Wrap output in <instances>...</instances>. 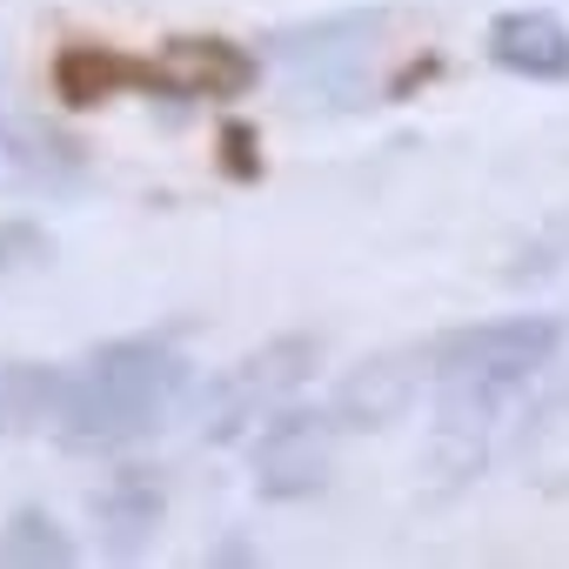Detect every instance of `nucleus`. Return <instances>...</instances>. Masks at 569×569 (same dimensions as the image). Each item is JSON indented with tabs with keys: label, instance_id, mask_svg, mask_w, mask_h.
Here are the masks:
<instances>
[{
	"label": "nucleus",
	"instance_id": "39448f33",
	"mask_svg": "<svg viewBox=\"0 0 569 569\" xmlns=\"http://www.w3.org/2000/svg\"><path fill=\"white\" fill-rule=\"evenodd\" d=\"M336 442H342V422L329 402H302L289 396L281 409H268L254 429H248V482L261 502H309L329 489L336 476Z\"/></svg>",
	"mask_w": 569,
	"mask_h": 569
},
{
	"label": "nucleus",
	"instance_id": "f03ea898",
	"mask_svg": "<svg viewBox=\"0 0 569 569\" xmlns=\"http://www.w3.org/2000/svg\"><path fill=\"white\" fill-rule=\"evenodd\" d=\"M322 369V336L309 329H289V336H268L261 349L234 356L228 369H214L201 389H194V422H201V442L228 449L241 442L268 409H281L289 396H302V382Z\"/></svg>",
	"mask_w": 569,
	"mask_h": 569
},
{
	"label": "nucleus",
	"instance_id": "f8f14e48",
	"mask_svg": "<svg viewBox=\"0 0 569 569\" xmlns=\"http://www.w3.org/2000/svg\"><path fill=\"white\" fill-rule=\"evenodd\" d=\"M516 462H522V482L536 496H569V376L529 409Z\"/></svg>",
	"mask_w": 569,
	"mask_h": 569
},
{
	"label": "nucleus",
	"instance_id": "9b49d317",
	"mask_svg": "<svg viewBox=\"0 0 569 569\" xmlns=\"http://www.w3.org/2000/svg\"><path fill=\"white\" fill-rule=\"evenodd\" d=\"M482 54L536 88H569V21L549 8H502L482 28Z\"/></svg>",
	"mask_w": 569,
	"mask_h": 569
},
{
	"label": "nucleus",
	"instance_id": "2eb2a0df",
	"mask_svg": "<svg viewBox=\"0 0 569 569\" xmlns=\"http://www.w3.org/2000/svg\"><path fill=\"white\" fill-rule=\"evenodd\" d=\"M61 396V362H14L0 356V429H48Z\"/></svg>",
	"mask_w": 569,
	"mask_h": 569
},
{
	"label": "nucleus",
	"instance_id": "f3484780",
	"mask_svg": "<svg viewBox=\"0 0 569 569\" xmlns=\"http://www.w3.org/2000/svg\"><path fill=\"white\" fill-rule=\"evenodd\" d=\"M54 261V234L34 214H0V274H34Z\"/></svg>",
	"mask_w": 569,
	"mask_h": 569
},
{
	"label": "nucleus",
	"instance_id": "9d476101",
	"mask_svg": "<svg viewBox=\"0 0 569 569\" xmlns=\"http://www.w3.org/2000/svg\"><path fill=\"white\" fill-rule=\"evenodd\" d=\"M88 516H94V536L114 562H134L154 549L161 536V516H168V476L154 462H114L94 489H88Z\"/></svg>",
	"mask_w": 569,
	"mask_h": 569
},
{
	"label": "nucleus",
	"instance_id": "6e6552de",
	"mask_svg": "<svg viewBox=\"0 0 569 569\" xmlns=\"http://www.w3.org/2000/svg\"><path fill=\"white\" fill-rule=\"evenodd\" d=\"M422 389H429V342H402V349H376L356 369H342L329 389V409L342 436H376V429H396L422 402Z\"/></svg>",
	"mask_w": 569,
	"mask_h": 569
},
{
	"label": "nucleus",
	"instance_id": "a211bd4d",
	"mask_svg": "<svg viewBox=\"0 0 569 569\" xmlns=\"http://www.w3.org/2000/svg\"><path fill=\"white\" fill-rule=\"evenodd\" d=\"M208 562H261L248 542H221V549H208Z\"/></svg>",
	"mask_w": 569,
	"mask_h": 569
},
{
	"label": "nucleus",
	"instance_id": "0eeeda50",
	"mask_svg": "<svg viewBox=\"0 0 569 569\" xmlns=\"http://www.w3.org/2000/svg\"><path fill=\"white\" fill-rule=\"evenodd\" d=\"M429 396H436V422H429V449H422V462L436 476L429 489L436 496H456V489H469L489 469L496 429L509 416V396L462 389V382H429Z\"/></svg>",
	"mask_w": 569,
	"mask_h": 569
},
{
	"label": "nucleus",
	"instance_id": "7ed1b4c3",
	"mask_svg": "<svg viewBox=\"0 0 569 569\" xmlns=\"http://www.w3.org/2000/svg\"><path fill=\"white\" fill-rule=\"evenodd\" d=\"M569 342L562 316H496V322H469L429 342V382H462V389H489V396H522Z\"/></svg>",
	"mask_w": 569,
	"mask_h": 569
},
{
	"label": "nucleus",
	"instance_id": "f257e3e1",
	"mask_svg": "<svg viewBox=\"0 0 569 569\" xmlns=\"http://www.w3.org/2000/svg\"><path fill=\"white\" fill-rule=\"evenodd\" d=\"M188 396L194 369L168 336H114L81 362H61V396L48 429L74 456H121L154 429H168Z\"/></svg>",
	"mask_w": 569,
	"mask_h": 569
},
{
	"label": "nucleus",
	"instance_id": "1a4fd4ad",
	"mask_svg": "<svg viewBox=\"0 0 569 569\" xmlns=\"http://www.w3.org/2000/svg\"><path fill=\"white\" fill-rule=\"evenodd\" d=\"M88 188V148L48 114H0V194L68 201Z\"/></svg>",
	"mask_w": 569,
	"mask_h": 569
},
{
	"label": "nucleus",
	"instance_id": "20e7f679",
	"mask_svg": "<svg viewBox=\"0 0 569 569\" xmlns=\"http://www.w3.org/2000/svg\"><path fill=\"white\" fill-rule=\"evenodd\" d=\"M389 28V8H349V14H322V21H296L274 28L261 61H274L296 81V94H316L322 108H362L369 101V54Z\"/></svg>",
	"mask_w": 569,
	"mask_h": 569
},
{
	"label": "nucleus",
	"instance_id": "ddd939ff",
	"mask_svg": "<svg viewBox=\"0 0 569 569\" xmlns=\"http://www.w3.org/2000/svg\"><path fill=\"white\" fill-rule=\"evenodd\" d=\"M128 88H141V61L121 54V48H108V41H74L54 61V94L68 108H101V101H114Z\"/></svg>",
	"mask_w": 569,
	"mask_h": 569
},
{
	"label": "nucleus",
	"instance_id": "4468645a",
	"mask_svg": "<svg viewBox=\"0 0 569 569\" xmlns=\"http://www.w3.org/2000/svg\"><path fill=\"white\" fill-rule=\"evenodd\" d=\"M81 562V542L68 536V522L41 502H21L0 522V569H68Z\"/></svg>",
	"mask_w": 569,
	"mask_h": 569
},
{
	"label": "nucleus",
	"instance_id": "dca6fc26",
	"mask_svg": "<svg viewBox=\"0 0 569 569\" xmlns=\"http://www.w3.org/2000/svg\"><path fill=\"white\" fill-rule=\"evenodd\" d=\"M562 268H569V201L549 208V214L516 241L502 281H509V289H529V281H549V274H562Z\"/></svg>",
	"mask_w": 569,
	"mask_h": 569
},
{
	"label": "nucleus",
	"instance_id": "423d86ee",
	"mask_svg": "<svg viewBox=\"0 0 569 569\" xmlns=\"http://www.w3.org/2000/svg\"><path fill=\"white\" fill-rule=\"evenodd\" d=\"M261 81V54L221 34H181L161 41L141 61V94L154 101H241Z\"/></svg>",
	"mask_w": 569,
	"mask_h": 569
}]
</instances>
